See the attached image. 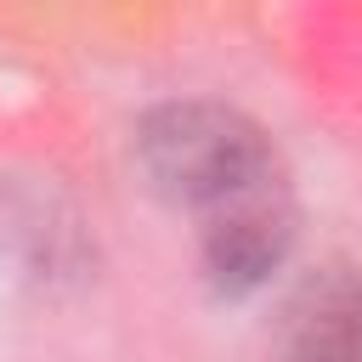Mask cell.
Wrapping results in <instances>:
<instances>
[{"instance_id": "obj_1", "label": "cell", "mask_w": 362, "mask_h": 362, "mask_svg": "<svg viewBox=\"0 0 362 362\" xmlns=\"http://www.w3.org/2000/svg\"><path fill=\"white\" fill-rule=\"evenodd\" d=\"M136 164L170 204L198 221L266 181H283V158L255 119L221 102H164L136 124Z\"/></svg>"}, {"instance_id": "obj_2", "label": "cell", "mask_w": 362, "mask_h": 362, "mask_svg": "<svg viewBox=\"0 0 362 362\" xmlns=\"http://www.w3.org/2000/svg\"><path fill=\"white\" fill-rule=\"evenodd\" d=\"M294 192L288 175L266 181L221 209H209L198 221V249H204V272L221 294H249L260 288L294 249Z\"/></svg>"}, {"instance_id": "obj_3", "label": "cell", "mask_w": 362, "mask_h": 362, "mask_svg": "<svg viewBox=\"0 0 362 362\" xmlns=\"http://www.w3.org/2000/svg\"><path fill=\"white\" fill-rule=\"evenodd\" d=\"M288 362H356L362 351V288L345 272L300 283L283 305Z\"/></svg>"}]
</instances>
